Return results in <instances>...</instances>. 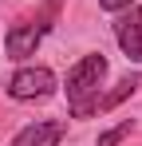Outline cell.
Segmentation results:
<instances>
[{
  "label": "cell",
  "instance_id": "52a82bcc",
  "mask_svg": "<svg viewBox=\"0 0 142 146\" xmlns=\"http://www.w3.org/2000/svg\"><path fill=\"white\" fill-rule=\"evenodd\" d=\"M126 134H130V119H126V122H118V126H111L107 134H99V146H118Z\"/></svg>",
  "mask_w": 142,
  "mask_h": 146
},
{
  "label": "cell",
  "instance_id": "7a4b0ae2",
  "mask_svg": "<svg viewBox=\"0 0 142 146\" xmlns=\"http://www.w3.org/2000/svg\"><path fill=\"white\" fill-rule=\"evenodd\" d=\"M55 91V75L47 71V67H24L8 79V95L28 103V99H47Z\"/></svg>",
  "mask_w": 142,
  "mask_h": 146
},
{
  "label": "cell",
  "instance_id": "ba28073f",
  "mask_svg": "<svg viewBox=\"0 0 142 146\" xmlns=\"http://www.w3.org/2000/svg\"><path fill=\"white\" fill-rule=\"evenodd\" d=\"M99 8L103 12H122V8H130V0H99Z\"/></svg>",
  "mask_w": 142,
  "mask_h": 146
},
{
  "label": "cell",
  "instance_id": "5b68a950",
  "mask_svg": "<svg viewBox=\"0 0 142 146\" xmlns=\"http://www.w3.org/2000/svg\"><path fill=\"white\" fill-rule=\"evenodd\" d=\"M63 130H67V126L59 119H40V122H28L20 134L12 138V146H59Z\"/></svg>",
  "mask_w": 142,
  "mask_h": 146
},
{
  "label": "cell",
  "instance_id": "277c9868",
  "mask_svg": "<svg viewBox=\"0 0 142 146\" xmlns=\"http://www.w3.org/2000/svg\"><path fill=\"white\" fill-rule=\"evenodd\" d=\"M44 28H47V24H12L8 36H4V51H8V59H24V55H32L36 44L44 40Z\"/></svg>",
  "mask_w": 142,
  "mask_h": 146
},
{
  "label": "cell",
  "instance_id": "6da1fadb",
  "mask_svg": "<svg viewBox=\"0 0 142 146\" xmlns=\"http://www.w3.org/2000/svg\"><path fill=\"white\" fill-rule=\"evenodd\" d=\"M103 79H107L103 51L83 55L67 71V103H71V115H75V119H87V115L99 111V87H103Z\"/></svg>",
  "mask_w": 142,
  "mask_h": 146
},
{
  "label": "cell",
  "instance_id": "3957f363",
  "mask_svg": "<svg viewBox=\"0 0 142 146\" xmlns=\"http://www.w3.org/2000/svg\"><path fill=\"white\" fill-rule=\"evenodd\" d=\"M115 40L126 51V59L142 63V8H126L115 24Z\"/></svg>",
  "mask_w": 142,
  "mask_h": 146
},
{
  "label": "cell",
  "instance_id": "8992f818",
  "mask_svg": "<svg viewBox=\"0 0 142 146\" xmlns=\"http://www.w3.org/2000/svg\"><path fill=\"white\" fill-rule=\"evenodd\" d=\"M134 91H138V75L118 79V83H115V91H111L107 99H99V111H111V107H118L122 99H126V95H134Z\"/></svg>",
  "mask_w": 142,
  "mask_h": 146
}]
</instances>
